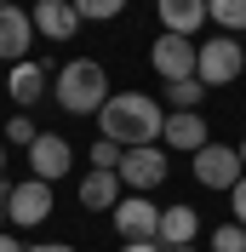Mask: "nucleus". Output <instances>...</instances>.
I'll list each match as a JSON object with an SVG mask.
<instances>
[{"label":"nucleus","mask_w":246,"mask_h":252,"mask_svg":"<svg viewBox=\"0 0 246 252\" xmlns=\"http://www.w3.org/2000/svg\"><path fill=\"white\" fill-rule=\"evenodd\" d=\"M241 69H246V46L235 40V34H217V40H206L200 46V86L212 92V86H229V80H241Z\"/></svg>","instance_id":"3"},{"label":"nucleus","mask_w":246,"mask_h":252,"mask_svg":"<svg viewBox=\"0 0 246 252\" xmlns=\"http://www.w3.org/2000/svg\"><path fill=\"white\" fill-rule=\"evenodd\" d=\"M0 6H17V0H0Z\"/></svg>","instance_id":"31"},{"label":"nucleus","mask_w":246,"mask_h":252,"mask_svg":"<svg viewBox=\"0 0 246 252\" xmlns=\"http://www.w3.org/2000/svg\"><path fill=\"white\" fill-rule=\"evenodd\" d=\"M166 252H195V247H166Z\"/></svg>","instance_id":"30"},{"label":"nucleus","mask_w":246,"mask_h":252,"mask_svg":"<svg viewBox=\"0 0 246 252\" xmlns=\"http://www.w3.org/2000/svg\"><path fill=\"white\" fill-rule=\"evenodd\" d=\"M0 184H6V138H0Z\"/></svg>","instance_id":"27"},{"label":"nucleus","mask_w":246,"mask_h":252,"mask_svg":"<svg viewBox=\"0 0 246 252\" xmlns=\"http://www.w3.org/2000/svg\"><path fill=\"white\" fill-rule=\"evenodd\" d=\"M200 97H206L200 75H189V80H166V109H200Z\"/></svg>","instance_id":"18"},{"label":"nucleus","mask_w":246,"mask_h":252,"mask_svg":"<svg viewBox=\"0 0 246 252\" xmlns=\"http://www.w3.org/2000/svg\"><path fill=\"white\" fill-rule=\"evenodd\" d=\"M29 166H34V178L58 184V178L75 166V149H69V138H58V132H40V138L29 143Z\"/></svg>","instance_id":"12"},{"label":"nucleus","mask_w":246,"mask_h":252,"mask_svg":"<svg viewBox=\"0 0 246 252\" xmlns=\"http://www.w3.org/2000/svg\"><path fill=\"white\" fill-rule=\"evenodd\" d=\"M195 235H200V218H195V206H160V247H195Z\"/></svg>","instance_id":"15"},{"label":"nucleus","mask_w":246,"mask_h":252,"mask_svg":"<svg viewBox=\"0 0 246 252\" xmlns=\"http://www.w3.org/2000/svg\"><path fill=\"white\" fill-rule=\"evenodd\" d=\"M246 178V166H241V149H229V143H206L195 155V184H206V189H235Z\"/></svg>","instance_id":"8"},{"label":"nucleus","mask_w":246,"mask_h":252,"mask_svg":"<svg viewBox=\"0 0 246 252\" xmlns=\"http://www.w3.org/2000/svg\"><path fill=\"white\" fill-rule=\"evenodd\" d=\"M121 155H126V149H121V143H109V138L92 143V166H97V172H121Z\"/></svg>","instance_id":"21"},{"label":"nucleus","mask_w":246,"mask_h":252,"mask_svg":"<svg viewBox=\"0 0 246 252\" xmlns=\"http://www.w3.org/2000/svg\"><path fill=\"white\" fill-rule=\"evenodd\" d=\"M75 12H80V17H92V23H109V17H121V12H126V0H75Z\"/></svg>","instance_id":"19"},{"label":"nucleus","mask_w":246,"mask_h":252,"mask_svg":"<svg viewBox=\"0 0 246 252\" xmlns=\"http://www.w3.org/2000/svg\"><path fill=\"white\" fill-rule=\"evenodd\" d=\"M166 172H172V160H166L160 143H143V149H126V155H121V184H126V195H149V189H160Z\"/></svg>","instance_id":"4"},{"label":"nucleus","mask_w":246,"mask_h":252,"mask_svg":"<svg viewBox=\"0 0 246 252\" xmlns=\"http://www.w3.org/2000/svg\"><path fill=\"white\" fill-rule=\"evenodd\" d=\"M154 17H160L166 34H189V40H195L200 23H212L206 17V0H154Z\"/></svg>","instance_id":"14"},{"label":"nucleus","mask_w":246,"mask_h":252,"mask_svg":"<svg viewBox=\"0 0 246 252\" xmlns=\"http://www.w3.org/2000/svg\"><path fill=\"white\" fill-rule=\"evenodd\" d=\"M23 252H75L69 241H40V247H23Z\"/></svg>","instance_id":"25"},{"label":"nucleus","mask_w":246,"mask_h":252,"mask_svg":"<svg viewBox=\"0 0 246 252\" xmlns=\"http://www.w3.org/2000/svg\"><path fill=\"white\" fill-rule=\"evenodd\" d=\"M206 143H212V132H206V115L200 109H166V132H160L166 155H200Z\"/></svg>","instance_id":"7"},{"label":"nucleus","mask_w":246,"mask_h":252,"mask_svg":"<svg viewBox=\"0 0 246 252\" xmlns=\"http://www.w3.org/2000/svg\"><path fill=\"white\" fill-rule=\"evenodd\" d=\"M97 126L109 143L143 149V143H160L166 132V103H154L149 92H109V103L97 109Z\"/></svg>","instance_id":"1"},{"label":"nucleus","mask_w":246,"mask_h":252,"mask_svg":"<svg viewBox=\"0 0 246 252\" xmlns=\"http://www.w3.org/2000/svg\"><path fill=\"white\" fill-rule=\"evenodd\" d=\"M6 218H12L17 229L46 223L52 218V184H46V178H23V184H12V195H6Z\"/></svg>","instance_id":"5"},{"label":"nucleus","mask_w":246,"mask_h":252,"mask_svg":"<svg viewBox=\"0 0 246 252\" xmlns=\"http://www.w3.org/2000/svg\"><path fill=\"white\" fill-rule=\"evenodd\" d=\"M34 46V17L23 6H0V63H23Z\"/></svg>","instance_id":"10"},{"label":"nucleus","mask_w":246,"mask_h":252,"mask_svg":"<svg viewBox=\"0 0 246 252\" xmlns=\"http://www.w3.org/2000/svg\"><path fill=\"white\" fill-rule=\"evenodd\" d=\"M52 97H58L63 115H97L109 103V69L92 58H69L52 80Z\"/></svg>","instance_id":"2"},{"label":"nucleus","mask_w":246,"mask_h":252,"mask_svg":"<svg viewBox=\"0 0 246 252\" xmlns=\"http://www.w3.org/2000/svg\"><path fill=\"white\" fill-rule=\"evenodd\" d=\"M6 195H12V184H0V218H6Z\"/></svg>","instance_id":"28"},{"label":"nucleus","mask_w":246,"mask_h":252,"mask_svg":"<svg viewBox=\"0 0 246 252\" xmlns=\"http://www.w3.org/2000/svg\"><path fill=\"white\" fill-rule=\"evenodd\" d=\"M149 63H154L166 80H189V75L200 69V46L189 40V34H166V29H160V34H154V46H149Z\"/></svg>","instance_id":"6"},{"label":"nucleus","mask_w":246,"mask_h":252,"mask_svg":"<svg viewBox=\"0 0 246 252\" xmlns=\"http://www.w3.org/2000/svg\"><path fill=\"white\" fill-rule=\"evenodd\" d=\"M0 252H23V241H17V235H6V229H0Z\"/></svg>","instance_id":"26"},{"label":"nucleus","mask_w":246,"mask_h":252,"mask_svg":"<svg viewBox=\"0 0 246 252\" xmlns=\"http://www.w3.org/2000/svg\"><path fill=\"white\" fill-rule=\"evenodd\" d=\"M34 138H40V132H34V121H29V115H12V121H6V143H17V149H29Z\"/></svg>","instance_id":"22"},{"label":"nucleus","mask_w":246,"mask_h":252,"mask_svg":"<svg viewBox=\"0 0 246 252\" xmlns=\"http://www.w3.org/2000/svg\"><path fill=\"white\" fill-rule=\"evenodd\" d=\"M29 17H34V34H46V40H75L80 23H86L75 12V0H34Z\"/></svg>","instance_id":"11"},{"label":"nucleus","mask_w":246,"mask_h":252,"mask_svg":"<svg viewBox=\"0 0 246 252\" xmlns=\"http://www.w3.org/2000/svg\"><path fill=\"white\" fill-rule=\"evenodd\" d=\"M126 201V184H121V172H86L80 178V206L86 212H115V206Z\"/></svg>","instance_id":"13"},{"label":"nucleus","mask_w":246,"mask_h":252,"mask_svg":"<svg viewBox=\"0 0 246 252\" xmlns=\"http://www.w3.org/2000/svg\"><path fill=\"white\" fill-rule=\"evenodd\" d=\"M6 92H12L17 109H29V103H40V92H46V63H12V75H6Z\"/></svg>","instance_id":"16"},{"label":"nucleus","mask_w":246,"mask_h":252,"mask_svg":"<svg viewBox=\"0 0 246 252\" xmlns=\"http://www.w3.org/2000/svg\"><path fill=\"white\" fill-rule=\"evenodd\" d=\"M115 229H121V241H154L160 235V206L143 201V195H126L115 206Z\"/></svg>","instance_id":"9"},{"label":"nucleus","mask_w":246,"mask_h":252,"mask_svg":"<svg viewBox=\"0 0 246 252\" xmlns=\"http://www.w3.org/2000/svg\"><path fill=\"white\" fill-rule=\"evenodd\" d=\"M229 206H235V223H241V229H246V178H241V184L229 189Z\"/></svg>","instance_id":"23"},{"label":"nucleus","mask_w":246,"mask_h":252,"mask_svg":"<svg viewBox=\"0 0 246 252\" xmlns=\"http://www.w3.org/2000/svg\"><path fill=\"white\" fill-rule=\"evenodd\" d=\"M206 17H212L223 34H241L246 29V0H206Z\"/></svg>","instance_id":"17"},{"label":"nucleus","mask_w":246,"mask_h":252,"mask_svg":"<svg viewBox=\"0 0 246 252\" xmlns=\"http://www.w3.org/2000/svg\"><path fill=\"white\" fill-rule=\"evenodd\" d=\"M121 252H166V247H160V241H126Z\"/></svg>","instance_id":"24"},{"label":"nucleus","mask_w":246,"mask_h":252,"mask_svg":"<svg viewBox=\"0 0 246 252\" xmlns=\"http://www.w3.org/2000/svg\"><path fill=\"white\" fill-rule=\"evenodd\" d=\"M235 149H241V166H246V138H241V143H235Z\"/></svg>","instance_id":"29"},{"label":"nucleus","mask_w":246,"mask_h":252,"mask_svg":"<svg viewBox=\"0 0 246 252\" xmlns=\"http://www.w3.org/2000/svg\"><path fill=\"white\" fill-rule=\"evenodd\" d=\"M212 252H246V229L241 223H217L212 229Z\"/></svg>","instance_id":"20"}]
</instances>
